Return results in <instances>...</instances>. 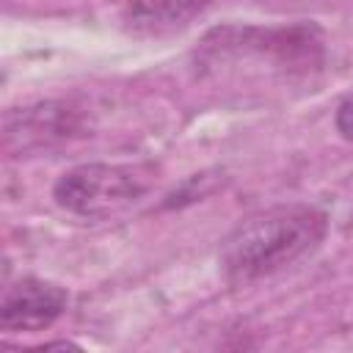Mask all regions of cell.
Wrapping results in <instances>:
<instances>
[{"label":"cell","instance_id":"obj_1","mask_svg":"<svg viewBox=\"0 0 353 353\" xmlns=\"http://www.w3.org/2000/svg\"><path fill=\"white\" fill-rule=\"evenodd\" d=\"M328 232V215L312 204H279L232 229L221 248V265L232 284L265 279L312 248Z\"/></svg>","mask_w":353,"mask_h":353},{"label":"cell","instance_id":"obj_3","mask_svg":"<svg viewBox=\"0 0 353 353\" xmlns=\"http://www.w3.org/2000/svg\"><path fill=\"white\" fill-rule=\"evenodd\" d=\"M66 303L69 292L61 284L25 276L6 287L0 303V325L8 334L44 331L66 312Z\"/></svg>","mask_w":353,"mask_h":353},{"label":"cell","instance_id":"obj_2","mask_svg":"<svg viewBox=\"0 0 353 353\" xmlns=\"http://www.w3.org/2000/svg\"><path fill=\"white\" fill-rule=\"evenodd\" d=\"M154 185L146 163H85L58 176L52 199L80 218H110L138 204Z\"/></svg>","mask_w":353,"mask_h":353},{"label":"cell","instance_id":"obj_4","mask_svg":"<svg viewBox=\"0 0 353 353\" xmlns=\"http://www.w3.org/2000/svg\"><path fill=\"white\" fill-rule=\"evenodd\" d=\"M212 0H119L121 22L141 33H163L188 25Z\"/></svg>","mask_w":353,"mask_h":353},{"label":"cell","instance_id":"obj_5","mask_svg":"<svg viewBox=\"0 0 353 353\" xmlns=\"http://www.w3.org/2000/svg\"><path fill=\"white\" fill-rule=\"evenodd\" d=\"M336 130L342 138L353 141V91L345 94V99L336 108Z\"/></svg>","mask_w":353,"mask_h":353}]
</instances>
